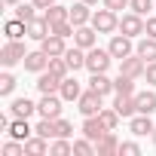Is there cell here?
<instances>
[{
    "label": "cell",
    "instance_id": "obj_12",
    "mask_svg": "<svg viewBox=\"0 0 156 156\" xmlns=\"http://www.w3.org/2000/svg\"><path fill=\"white\" fill-rule=\"evenodd\" d=\"M153 119L147 116V113H135L132 119H129V132L135 135V138H144V135H153Z\"/></svg>",
    "mask_w": 156,
    "mask_h": 156
},
{
    "label": "cell",
    "instance_id": "obj_26",
    "mask_svg": "<svg viewBox=\"0 0 156 156\" xmlns=\"http://www.w3.org/2000/svg\"><path fill=\"white\" fill-rule=\"evenodd\" d=\"M89 89H95L98 95H110L113 92V80L107 73H92V80H89Z\"/></svg>",
    "mask_w": 156,
    "mask_h": 156
},
{
    "label": "cell",
    "instance_id": "obj_47",
    "mask_svg": "<svg viewBox=\"0 0 156 156\" xmlns=\"http://www.w3.org/2000/svg\"><path fill=\"white\" fill-rule=\"evenodd\" d=\"M150 138H153V144H156V129H153V135H150Z\"/></svg>",
    "mask_w": 156,
    "mask_h": 156
},
{
    "label": "cell",
    "instance_id": "obj_46",
    "mask_svg": "<svg viewBox=\"0 0 156 156\" xmlns=\"http://www.w3.org/2000/svg\"><path fill=\"white\" fill-rule=\"evenodd\" d=\"M83 3H89V6H98V0H83Z\"/></svg>",
    "mask_w": 156,
    "mask_h": 156
},
{
    "label": "cell",
    "instance_id": "obj_25",
    "mask_svg": "<svg viewBox=\"0 0 156 156\" xmlns=\"http://www.w3.org/2000/svg\"><path fill=\"white\" fill-rule=\"evenodd\" d=\"M70 22H73L76 28H80V25H89V22H92L89 3H83V0H80V3H73V6H70Z\"/></svg>",
    "mask_w": 156,
    "mask_h": 156
},
{
    "label": "cell",
    "instance_id": "obj_24",
    "mask_svg": "<svg viewBox=\"0 0 156 156\" xmlns=\"http://www.w3.org/2000/svg\"><path fill=\"white\" fill-rule=\"evenodd\" d=\"M135 52L144 58V61H156V37H141Z\"/></svg>",
    "mask_w": 156,
    "mask_h": 156
},
{
    "label": "cell",
    "instance_id": "obj_8",
    "mask_svg": "<svg viewBox=\"0 0 156 156\" xmlns=\"http://www.w3.org/2000/svg\"><path fill=\"white\" fill-rule=\"evenodd\" d=\"M144 70H147V61H144V58H141L138 52L119 61V73H126V76H132V80H138V76H144Z\"/></svg>",
    "mask_w": 156,
    "mask_h": 156
},
{
    "label": "cell",
    "instance_id": "obj_44",
    "mask_svg": "<svg viewBox=\"0 0 156 156\" xmlns=\"http://www.w3.org/2000/svg\"><path fill=\"white\" fill-rule=\"evenodd\" d=\"M31 3H37L40 9H46V6H52V3H58V0H31Z\"/></svg>",
    "mask_w": 156,
    "mask_h": 156
},
{
    "label": "cell",
    "instance_id": "obj_13",
    "mask_svg": "<svg viewBox=\"0 0 156 156\" xmlns=\"http://www.w3.org/2000/svg\"><path fill=\"white\" fill-rule=\"evenodd\" d=\"M49 67V55L43 52V49H37V52H28L25 55V70H31V73H43Z\"/></svg>",
    "mask_w": 156,
    "mask_h": 156
},
{
    "label": "cell",
    "instance_id": "obj_20",
    "mask_svg": "<svg viewBox=\"0 0 156 156\" xmlns=\"http://www.w3.org/2000/svg\"><path fill=\"white\" fill-rule=\"evenodd\" d=\"M58 95L64 98V101H80V95H83V86L73 80V76H64L61 80V89H58Z\"/></svg>",
    "mask_w": 156,
    "mask_h": 156
},
{
    "label": "cell",
    "instance_id": "obj_36",
    "mask_svg": "<svg viewBox=\"0 0 156 156\" xmlns=\"http://www.w3.org/2000/svg\"><path fill=\"white\" fill-rule=\"evenodd\" d=\"M34 132L43 135V138H55V119H46V116H43V119L34 126Z\"/></svg>",
    "mask_w": 156,
    "mask_h": 156
},
{
    "label": "cell",
    "instance_id": "obj_41",
    "mask_svg": "<svg viewBox=\"0 0 156 156\" xmlns=\"http://www.w3.org/2000/svg\"><path fill=\"white\" fill-rule=\"evenodd\" d=\"M144 76H147V83H150V86H156V61H147Z\"/></svg>",
    "mask_w": 156,
    "mask_h": 156
},
{
    "label": "cell",
    "instance_id": "obj_42",
    "mask_svg": "<svg viewBox=\"0 0 156 156\" xmlns=\"http://www.w3.org/2000/svg\"><path fill=\"white\" fill-rule=\"evenodd\" d=\"M144 34H147V37H156V16H147V22H144Z\"/></svg>",
    "mask_w": 156,
    "mask_h": 156
},
{
    "label": "cell",
    "instance_id": "obj_38",
    "mask_svg": "<svg viewBox=\"0 0 156 156\" xmlns=\"http://www.w3.org/2000/svg\"><path fill=\"white\" fill-rule=\"evenodd\" d=\"M70 135H73V126L58 116V119H55V138H70Z\"/></svg>",
    "mask_w": 156,
    "mask_h": 156
},
{
    "label": "cell",
    "instance_id": "obj_19",
    "mask_svg": "<svg viewBox=\"0 0 156 156\" xmlns=\"http://www.w3.org/2000/svg\"><path fill=\"white\" fill-rule=\"evenodd\" d=\"M135 104H138V113H147L153 116L156 113V92H135Z\"/></svg>",
    "mask_w": 156,
    "mask_h": 156
},
{
    "label": "cell",
    "instance_id": "obj_10",
    "mask_svg": "<svg viewBox=\"0 0 156 156\" xmlns=\"http://www.w3.org/2000/svg\"><path fill=\"white\" fill-rule=\"evenodd\" d=\"M34 86H37V92H40V95L58 92V89H61V76H58V73H52V70L46 67V70H43L40 76H37V83H34Z\"/></svg>",
    "mask_w": 156,
    "mask_h": 156
},
{
    "label": "cell",
    "instance_id": "obj_3",
    "mask_svg": "<svg viewBox=\"0 0 156 156\" xmlns=\"http://www.w3.org/2000/svg\"><path fill=\"white\" fill-rule=\"evenodd\" d=\"M25 43L22 40H6V46L0 49V64L3 67H12V64H19V61H25Z\"/></svg>",
    "mask_w": 156,
    "mask_h": 156
},
{
    "label": "cell",
    "instance_id": "obj_5",
    "mask_svg": "<svg viewBox=\"0 0 156 156\" xmlns=\"http://www.w3.org/2000/svg\"><path fill=\"white\" fill-rule=\"evenodd\" d=\"M61 95L58 92H49V95H43L40 98V104H37V113L40 116H46V119H58L61 116Z\"/></svg>",
    "mask_w": 156,
    "mask_h": 156
},
{
    "label": "cell",
    "instance_id": "obj_9",
    "mask_svg": "<svg viewBox=\"0 0 156 156\" xmlns=\"http://www.w3.org/2000/svg\"><path fill=\"white\" fill-rule=\"evenodd\" d=\"M80 132H83L89 141H95V144H98V141H101L107 132H113V129H107V126L101 122V116H86V122H83V129H80Z\"/></svg>",
    "mask_w": 156,
    "mask_h": 156
},
{
    "label": "cell",
    "instance_id": "obj_37",
    "mask_svg": "<svg viewBox=\"0 0 156 156\" xmlns=\"http://www.w3.org/2000/svg\"><path fill=\"white\" fill-rule=\"evenodd\" d=\"M12 89H16V76L9 70L0 73V95H12Z\"/></svg>",
    "mask_w": 156,
    "mask_h": 156
},
{
    "label": "cell",
    "instance_id": "obj_2",
    "mask_svg": "<svg viewBox=\"0 0 156 156\" xmlns=\"http://www.w3.org/2000/svg\"><path fill=\"white\" fill-rule=\"evenodd\" d=\"M110 61H113L110 49H98V46L86 49V70H92V73H107Z\"/></svg>",
    "mask_w": 156,
    "mask_h": 156
},
{
    "label": "cell",
    "instance_id": "obj_28",
    "mask_svg": "<svg viewBox=\"0 0 156 156\" xmlns=\"http://www.w3.org/2000/svg\"><path fill=\"white\" fill-rule=\"evenodd\" d=\"M64 61L70 64V70H80V67H86V49H80L73 43V49H67L64 52Z\"/></svg>",
    "mask_w": 156,
    "mask_h": 156
},
{
    "label": "cell",
    "instance_id": "obj_23",
    "mask_svg": "<svg viewBox=\"0 0 156 156\" xmlns=\"http://www.w3.org/2000/svg\"><path fill=\"white\" fill-rule=\"evenodd\" d=\"M49 138H43V135H31L28 141H25V153L28 156H43V153H49V144H46Z\"/></svg>",
    "mask_w": 156,
    "mask_h": 156
},
{
    "label": "cell",
    "instance_id": "obj_7",
    "mask_svg": "<svg viewBox=\"0 0 156 156\" xmlns=\"http://www.w3.org/2000/svg\"><path fill=\"white\" fill-rule=\"evenodd\" d=\"M107 49H110V55H113V58H119V61H122V58H129V55H135L132 37H126V34H113Z\"/></svg>",
    "mask_w": 156,
    "mask_h": 156
},
{
    "label": "cell",
    "instance_id": "obj_15",
    "mask_svg": "<svg viewBox=\"0 0 156 156\" xmlns=\"http://www.w3.org/2000/svg\"><path fill=\"white\" fill-rule=\"evenodd\" d=\"M40 49H43L49 58H55V55H64V52H67V46H64V37H58V34H49L46 40H40Z\"/></svg>",
    "mask_w": 156,
    "mask_h": 156
},
{
    "label": "cell",
    "instance_id": "obj_31",
    "mask_svg": "<svg viewBox=\"0 0 156 156\" xmlns=\"http://www.w3.org/2000/svg\"><path fill=\"white\" fill-rule=\"evenodd\" d=\"M129 9H132V12H138V16H144V19H147V16H150V12H153V9H156V3H153V0H129Z\"/></svg>",
    "mask_w": 156,
    "mask_h": 156
},
{
    "label": "cell",
    "instance_id": "obj_45",
    "mask_svg": "<svg viewBox=\"0 0 156 156\" xmlns=\"http://www.w3.org/2000/svg\"><path fill=\"white\" fill-rule=\"evenodd\" d=\"M22 0H3V6H19Z\"/></svg>",
    "mask_w": 156,
    "mask_h": 156
},
{
    "label": "cell",
    "instance_id": "obj_17",
    "mask_svg": "<svg viewBox=\"0 0 156 156\" xmlns=\"http://www.w3.org/2000/svg\"><path fill=\"white\" fill-rule=\"evenodd\" d=\"M113 107H116V113H119V116H126V119H132V116L138 113L135 95H116V98H113Z\"/></svg>",
    "mask_w": 156,
    "mask_h": 156
},
{
    "label": "cell",
    "instance_id": "obj_34",
    "mask_svg": "<svg viewBox=\"0 0 156 156\" xmlns=\"http://www.w3.org/2000/svg\"><path fill=\"white\" fill-rule=\"evenodd\" d=\"M49 70H52V73H58L61 80H64L67 70H70V64L64 61V55H55V58H49Z\"/></svg>",
    "mask_w": 156,
    "mask_h": 156
},
{
    "label": "cell",
    "instance_id": "obj_30",
    "mask_svg": "<svg viewBox=\"0 0 156 156\" xmlns=\"http://www.w3.org/2000/svg\"><path fill=\"white\" fill-rule=\"evenodd\" d=\"M37 9H40L37 3H19V6H16V19L28 25L31 19H37Z\"/></svg>",
    "mask_w": 156,
    "mask_h": 156
},
{
    "label": "cell",
    "instance_id": "obj_40",
    "mask_svg": "<svg viewBox=\"0 0 156 156\" xmlns=\"http://www.w3.org/2000/svg\"><path fill=\"white\" fill-rule=\"evenodd\" d=\"M138 153H141V147L135 141H122L119 144V156H138Z\"/></svg>",
    "mask_w": 156,
    "mask_h": 156
},
{
    "label": "cell",
    "instance_id": "obj_22",
    "mask_svg": "<svg viewBox=\"0 0 156 156\" xmlns=\"http://www.w3.org/2000/svg\"><path fill=\"white\" fill-rule=\"evenodd\" d=\"M113 153H119V141H116L113 132H107V135L95 144V156H113Z\"/></svg>",
    "mask_w": 156,
    "mask_h": 156
},
{
    "label": "cell",
    "instance_id": "obj_21",
    "mask_svg": "<svg viewBox=\"0 0 156 156\" xmlns=\"http://www.w3.org/2000/svg\"><path fill=\"white\" fill-rule=\"evenodd\" d=\"M34 110H37V104H34L31 98H16V101L9 104V113H12L16 119H28Z\"/></svg>",
    "mask_w": 156,
    "mask_h": 156
},
{
    "label": "cell",
    "instance_id": "obj_39",
    "mask_svg": "<svg viewBox=\"0 0 156 156\" xmlns=\"http://www.w3.org/2000/svg\"><path fill=\"white\" fill-rule=\"evenodd\" d=\"M25 153V141H9V144H3V156H22Z\"/></svg>",
    "mask_w": 156,
    "mask_h": 156
},
{
    "label": "cell",
    "instance_id": "obj_1",
    "mask_svg": "<svg viewBox=\"0 0 156 156\" xmlns=\"http://www.w3.org/2000/svg\"><path fill=\"white\" fill-rule=\"evenodd\" d=\"M98 34H113V31H119V16L113 12V9H95L92 12V22H89Z\"/></svg>",
    "mask_w": 156,
    "mask_h": 156
},
{
    "label": "cell",
    "instance_id": "obj_43",
    "mask_svg": "<svg viewBox=\"0 0 156 156\" xmlns=\"http://www.w3.org/2000/svg\"><path fill=\"white\" fill-rule=\"evenodd\" d=\"M101 3H104L107 9H113V12H116V9H126V6H129V0H101Z\"/></svg>",
    "mask_w": 156,
    "mask_h": 156
},
{
    "label": "cell",
    "instance_id": "obj_29",
    "mask_svg": "<svg viewBox=\"0 0 156 156\" xmlns=\"http://www.w3.org/2000/svg\"><path fill=\"white\" fill-rule=\"evenodd\" d=\"M113 92L116 95H135V80L126 76V73H119L116 80H113Z\"/></svg>",
    "mask_w": 156,
    "mask_h": 156
},
{
    "label": "cell",
    "instance_id": "obj_6",
    "mask_svg": "<svg viewBox=\"0 0 156 156\" xmlns=\"http://www.w3.org/2000/svg\"><path fill=\"white\" fill-rule=\"evenodd\" d=\"M119 31L126 34V37H141L144 34V16H138V12H126L122 19H119Z\"/></svg>",
    "mask_w": 156,
    "mask_h": 156
},
{
    "label": "cell",
    "instance_id": "obj_14",
    "mask_svg": "<svg viewBox=\"0 0 156 156\" xmlns=\"http://www.w3.org/2000/svg\"><path fill=\"white\" fill-rule=\"evenodd\" d=\"M49 34H52V25H49V22H46L43 16H40V19H31V22H28V37H31V40H37V43H40V40H46Z\"/></svg>",
    "mask_w": 156,
    "mask_h": 156
},
{
    "label": "cell",
    "instance_id": "obj_18",
    "mask_svg": "<svg viewBox=\"0 0 156 156\" xmlns=\"http://www.w3.org/2000/svg\"><path fill=\"white\" fill-rule=\"evenodd\" d=\"M6 135H9V138H16V141H28V138H31V135H37V132L28 126V119H16V116H12V122H9Z\"/></svg>",
    "mask_w": 156,
    "mask_h": 156
},
{
    "label": "cell",
    "instance_id": "obj_11",
    "mask_svg": "<svg viewBox=\"0 0 156 156\" xmlns=\"http://www.w3.org/2000/svg\"><path fill=\"white\" fill-rule=\"evenodd\" d=\"M73 43L80 46V49H92V46H98V31L92 25H80V28L73 31Z\"/></svg>",
    "mask_w": 156,
    "mask_h": 156
},
{
    "label": "cell",
    "instance_id": "obj_33",
    "mask_svg": "<svg viewBox=\"0 0 156 156\" xmlns=\"http://www.w3.org/2000/svg\"><path fill=\"white\" fill-rule=\"evenodd\" d=\"M49 153H52V156H67V153H73V144H70L67 138H55L52 147H49Z\"/></svg>",
    "mask_w": 156,
    "mask_h": 156
},
{
    "label": "cell",
    "instance_id": "obj_27",
    "mask_svg": "<svg viewBox=\"0 0 156 156\" xmlns=\"http://www.w3.org/2000/svg\"><path fill=\"white\" fill-rule=\"evenodd\" d=\"M3 34H6V40H22V37H28V25L19 19H9L3 25Z\"/></svg>",
    "mask_w": 156,
    "mask_h": 156
},
{
    "label": "cell",
    "instance_id": "obj_32",
    "mask_svg": "<svg viewBox=\"0 0 156 156\" xmlns=\"http://www.w3.org/2000/svg\"><path fill=\"white\" fill-rule=\"evenodd\" d=\"M73 153L76 156H95V141H89L86 135L80 141H73Z\"/></svg>",
    "mask_w": 156,
    "mask_h": 156
},
{
    "label": "cell",
    "instance_id": "obj_35",
    "mask_svg": "<svg viewBox=\"0 0 156 156\" xmlns=\"http://www.w3.org/2000/svg\"><path fill=\"white\" fill-rule=\"evenodd\" d=\"M98 116H101V122H104L107 129H116V126H119V119H122V116L116 113V107H104Z\"/></svg>",
    "mask_w": 156,
    "mask_h": 156
},
{
    "label": "cell",
    "instance_id": "obj_16",
    "mask_svg": "<svg viewBox=\"0 0 156 156\" xmlns=\"http://www.w3.org/2000/svg\"><path fill=\"white\" fill-rule=\"evenodd\" d=\"M43 19L49 25H58V22H70V6H61V3H52L43 9Z\"/></svg>",
    "mask_w": 156,
    "mask_h": 156
},
{
    "label": "cell",
    "instance_id": "obj_4",
    "mask_svg": "<svg viewBox=\"0 0 156 156\" xmlns=\"http://www.w3.org/2000/svg\"><path fill=\"white\" fill-rule=\"evenodd\" d=\"M101 101H104V95H98L95 89H89V92H83L80 95V101H76V107H80V113L83 116H98L104 107H101Z\"/></svg>",
    "mask_w": 156,
    "mask_h": 156
}]
</instances>
